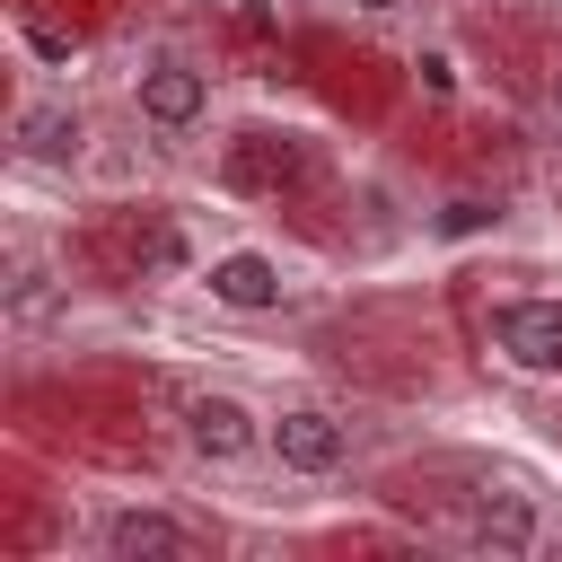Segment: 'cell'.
Instances as JSON below:
<instances>
[{"label": "cell", "mask_w": 562, "mask_h": 562, "mask_svg": "<svg viewBox=\"0 0 562 562\" xmlns=\"http://www.w3.org/2000/svg\"><path fill=\"white\" fill-rule=\"evenodd\" d=\"M123 114H132L149 140L184 149L193 132H211V114H220V79H211V61H202L193 44L149 35V44L123 53Z\"/></svg>", "instance_id": "cell-1"}, {"label": "cell", "mask_w": 562, "mask_h": 562, "mask_svg": "<svg viewBox=\"0 0 562 562\" xmlns=\"http://www.w3.org/2000/svg\"><path fill=\"white\" fill-rule=\"evenodd\" d=\"M334 9H351V18H404V9H422V0H334Z\"/></svg>", "instance_id": "cell-9"}, {"label": "cell", "mask_w": 562, "mask_h": 562, "mask_svg": "<svg viewBox=\"0 0 562 562\" xmlns=\"http://www.w3.org/2000/svg\"><path fill=\"white\" fill-rule=\"evenodd\" d=\"M553 114H562V70H553Z\"/></svg>", "instance_id": "cell-10"}, {"label": "cell", "mask_w": 562, "mask_h": 562, "mask_svg": "<svg viewBox=\"0 0 562 562\" xmlns=\"http://www.w3.org/2000/svg\"><path fill=\"white\" fill-rule=\"evenodd\" d=\"M544 501L527 483H474L457 501V544L465 553H492V562H518V553H544Z\"/></svg>", "instance_id": "cell-8"}, {"label": "cell", "mask_w": 562, "mask_h": 562, "mask_svg": "<svg viewBox=\"0 0 562 562\" xmlns=\"http://www.w3.org/2000/svg\"><path fill=\"white\" fill-rule=\"evenodd\" d=\"M193 290H202L220 316H281V307L299 299V281H290V263H281L272 246H211V255L193 263Z\"/></svg>", "instance_id": "cell-7"}, {"label": "cell", "mask_w": 562, "mask_h": 562, "mask_svg": "<svg viewBox=\"0 0 562 562\" xmlns=\"http://www.w3.org/2000/svg\"><path fill=\"white\" fill-rule=\"evenodd\" d=\"M263 422L272 404H255L246 386H220V378H193L176 395V448L202 465V474H246L263 465Z\"/></svg>", "instance_id": "cell-2"}, {"label": "cell", "mask_w": 562, "mask_h": 562, "mask_svg": "<svg viewBox=\"0 0 562 562\" xmlns=\"http://www.w3.org/2000/svg\"><path fill=\"white\" fill-rule=\"evenodd\" d=\"M351 457H360V422L342 404H325V395H281L272 404V422H263V465L272 474L334 483V474H351Z\"/></svg>", "instance_id": "cell-4"}, {"label": "cell", "mask_w": 562, "mask_h": 562, "mask_svg": "<svg viewBox=\"0 0 562 562\" xmlns=\"http://www.w3.org/2000/svg\"><path fill=\"white\" fill-rule=\"evenodd\" d=\"M9 158L26 176H79L97 158V105L70 88V79H44V88H18L9 105Z\"/></svg>", "instance_id": "cell-3"}, {"label": "cell", "mask_w": 562, "mask_h": 562, "mask_svg": "<svg viewBox=\"0 0 562 562\" xmlns=\"http://www.w3.org/2000/svg\"><path fill=\"white\" fill-rule=\"evenodd\" d=\"M88 553H97V562H202V553H211V527L184 518L176 501L114 492V501H97V518H88Z\"/></svg>", "instance_id": "cell-5"}, {"label": "cell", "mask_w": 562, "mask_h": 562, "mask_svg": "<svg viewBox=\"0 0 562 562\" xmlns=\"http://www.w3.org/2000/svg\"><path fill=\"white\" fill-rule=\"evenodd\" d=\"M483 351L509 369V378H536V386H562V299L553 290H509L483 307Z\"/></svg>", "instance_id": "cell-6"}]
</instances>
